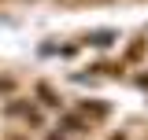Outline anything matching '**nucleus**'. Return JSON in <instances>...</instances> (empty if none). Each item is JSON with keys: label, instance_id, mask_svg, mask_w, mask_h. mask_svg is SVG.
<instances>
[{"label": "nucleus", "instance_id": "nucleus-1", "mask_svg": "<svg viewBox=\"0 0 148 140\" xmlns=\"http://www.w3.org/2000/svg\"><path fill=\"white\" fill-rule=\"evenodd\" d=\"M92 44H111V33H92Z\"/></svg>", "mask_w": 148, "mask_h": 140}, {"label": "nucleus", "instance_id": "nucleus-2", "mask_svg": "<svg viewBox=\"0 0 148 140\" xmlns=\"http://www.w3.org/2000/svg\"><path fill=\"white\" fill-rule=\"evenodd\" d=\"M111 140H126V137H111Z\"/></svg>", "mask_w": 148, "mask_h": 140}, {"label": "nucleus", "instance_id": "nucleus-3", "mask_svg": "<svg viewBox=\"0 0 148 140\" xmlns=\"http://www.w3.org/2000/svg\"><path fill=\"white\" fill-rule=\"evenodd\" d=\"M48 140H59V137H48Z\"/></svg>", "mask_w": 148, "mask_h": 140}]
</instances>
